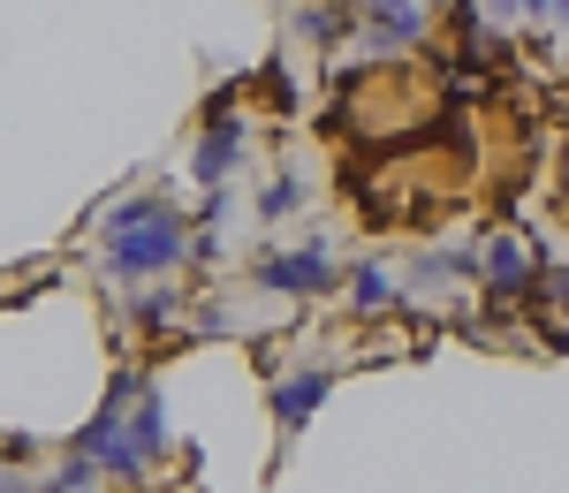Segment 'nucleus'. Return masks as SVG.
<instances>
[{"mask_svg":"<svg viewBox=\"0 0 569 493\" xmlns=\"http://www.w3.org/2000/svg\"><path fill=\"white\" fill-rule=\"evenodd\" d=\"M114 289H152V281H176L190 266V221H182L176 198L160 190H130L99 213V259Z\"/></svg>","mask_w":569,"mask_h":493,"instance_id":"f257e3e1","label":"nucleus"},{"mask_svg":"<svg viewBox=\"0 0 569 493\" xmlns=\"http://www.w3.org/2000/svg\"><path fill=\"white\" fill-rule=\"evenodd\" d=\"M243 273H251V289H273V296H335L342 289V259L327 235L289 243V251H259Z\"/></svg>","mask_w":569,"mask_h":493,"instance_id":"f03ea898","label":"nucleus"},{"mask_svg":"<svg viewBox=\"0 0 569 493\" xmlns=\"http://www.w3.org/2000/svg\"><path fill=\"white\" fill-rule=\"evenodd\" d=\"M471 281H486V312H517L531 289V251L517 235H486L471 251Z\"/></svg>","mask_w":569,"mask_h":493,"instance_id":"7ed1b4c3","label":"nucleus"},{"mask_svg":"<svg viewBox=\"0 0 569 493\" xmlns=\"http://www.w3.org/2000/svg\"><path fill=\"white\" fill-rule=\"evenodd\" d=\"M243 152H251V122H243V114L198 122V144H190V182H198V190H220V182L243 168Z\"/></svg>","mask_w":569,"mask_h":493,"instance_id":"20e7f679","label":"nucleus"},{"mask_svg":"<svg viewBox=\"0 0 569 493\" xmlns=\"http://www.w3.org/2000/svg\"><path fill=\"white\" fill-rule=\"evenodd\" d=\"M327 388H335V364H311V372H289V380H273V425H281V449L305 433V417L327 403Z\"/></svg>","mask_w":569,"mask_h":493,"instance_id":"39448f33","label":"nucleus"},{"mask_svg":"<svg viewBox=\"0 0 569 493\" xmlns=\"http://www.w3.org/2000/svg\"><path fill=\"white\" fill-rule=\"evenodd\" d=\"M342 289H350L357 312H395V304H402V289H395L388 259H357V266H342Z\"/></svg>","mask_w":569,"mask_h":493,"instance_id":"423d86ee","label":"nucleus"},{"mask_svg":"<svg viewBox=\"0 0 569 493\" xmlns=\"http://www.w3.org/2000/svg\"><path fill=\"white\" fill-rule=\"evenodd\" d=\"M297 39H311V46H335V39H357V8H342V0H305L297 16Z\"/></svg>","mask_w":569,"mask_h":493,"instance_id":"0eeeda50","label":"nucleus"},{"mask_svg":"<svg viewBox=\"0 0 569 493\" xmlns=\"http://www.w3.org/2000/svg\"><path fill=\"white\" fill-rule=\"evenodd\" d=\"M122 312H130L137 334H168L176 319H190V304H182L176 289H130V296H122Z\"/></svg>","mask_w":569,"mask_h":493,"instance_id":"6e6552de","label":"nucleus"},{"mask_svg":"<svg viewBox=\"0 0 569 493\" xmlns=\"http://www.w3.org/2000/svg\"><path fill=\"white\" fill-rule=\"evenodd\" d=\"M456 281H471V251H426V259L410 266V289H418V296L456 289Z\"/></svg>","mask_w":569,"mask_h":493,"instance_id":"1a4fd4ad","label":"nucleus"},{"mask_svg":"<svg viewBox=\"0 0 569 493\" xmlns=\"http://www.w3.org/2000/svg\"><path fill=\"white\" fill-rule=\"evenodd\" d=\"M297 205H305V175H297V168H281V175L259 190V221H289Z\"/></svg>","mask_w":569,"mask_h":493,"instance_id":"9d476101","label":"nucleus"},{"mask_svg":"<svg viewBox=\"0 0 569 493\" xmlns=\"http://www.w3.org/2000/svg\"><path fill=\"white\" fill-rule=\"evenodd\" d=\"M91 486H99V463H84V455H61V463H53V471H46L31 493H91Z\"/></svg>","mask_w":569,"mask_h":493,"instance_id":"9b49d317","label":"nucleus"},{"mask_svg":"<svg viewBox=\"0 0 569 493\" xmlns=\"http://www.w3.org/2000/svg\"><path fill=\"white\" fill-rule=\"evenodd\" d=\"M259 91L273 99V107H297V84H289V69H281V61H266V69H259Z\"/></svg>","mask_w":569,"mask_h":493,"instance_id":"f8f14e48","label":"nucleus"},{"mask_svg":"<svg viewBox=\"0 0 569 493\" xmlns=\"http://www.w3.org/2000/svg\"><path fill=\"white\" fill-rule=\"evenodd\" d=\"M517 16H531V23H562V0H517Z\"/></svg>","mask_w":569,"mask_h":493,"instance_id":"ddd939ff","label":"nucleus"},{"mask_svg":"<svg viewBox=\"0 0 569 493\" xmlns=\"http://www.w3.org/2000/svg\"><path fill=\"white\" fill-rule=\"evenodd\" d=\"M0 493H31V479H23L16 463H0Z\"/></svg>","mask_w":569,"mask_h":493,"instance_id":"4468645a","label":"nucleus"}]
</instances>
